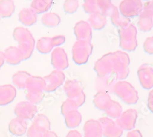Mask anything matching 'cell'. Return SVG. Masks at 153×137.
I'll use <instances>...</instances> for the list:
<instances>
[{
  "instance_id": "cell-1",
  "label": "cell",
  "mask_w": 153,
  "mask_h": 137,
  "mask_svg": "<svg viewBox=\"0 0 153 137\" xmlns=\"http://www.w3.org/2000/svg\"><path fill=\"white\" fill-rule=\"evenodd\" d=\"M13 37L19 43L18 47L22 51L23 59L29 58L34 49L35 40L30 31L23 27H17L14 29Z\"/></svg>"
},
{
  "instance_id": "cell-2",
  "label": "cell",
  "mask_w": 153,
  "mask_h": 137,
  "mask_svg": "<svg viewBox=\"0 0 153 137\" xmlns=\"http://www.w3.org/2000/svg\"><path fill=\"white\" fill-rule=\"evenodd\" d=\"M120 46L124 51L132 52L135 51L138 46L137 39V30L131 22L126 25L119 28Z\"/></svg>"
},
{
  "instance_id": "cell-3",
  "label": "cell",
  "mask_w": 153,
  "mask_h": 137,
  "mask_svg": "<svg viewBox=\"0 0 153 137\" xmlns=\"http://www.w3.org/2000/svg\"><path fill=\"white\" fill-rule=\"evenodd\" d=\"M113 92L127 105H134L138 100V94L129 82L121 81L114 85Z\"/></svg>"
},
{
  "instance_id": "cell-4",
  "label": "cell",
  "mask_w": 153,
  "mask_h": 137,
  "mask_svg": "<svg viewBox=\"0 0 153 137\" xmlns=\"http://www.w3.org/2000/svg\"><path fill=\"white\" fill-rule=\"evenodd\" d=\"M117 61L116 52H109L98 59L94 64V70L99 77H102L113 74Z\"/></svg>"
},
{
  "instance_id": "cell-5",
  "label": "cell",
  "mask_w": 153,
  "mask_h": 137,
  "mask_svg": "<svg viewBox=\"0 0 153 137\" xmlns=\"http://www.w3.org/2000/svg\"><path fill=\"white\" fill-rule=\"evenodd\" d=\"M93 46L91 42L76 41L72 47V59L77 65L85 64L91 55Z\"/></svg>"
},
{
  "instance_id": "cell-6",
  "label": "cell",
  "mask_w": 153,
  "mask_h": 137,
  "mask_svg": "<svg viewBox=\"0 0 153 137\" xmlns=\"http://www.w3.org/2000/svg\"><path fill=\"white\" fill-rule=\"evenodd\" d=\"M64 91L68 98L74 101L79 108L85 103L86 95L79 81L76 80H68L64 85Z\"/></svg>"
},
{
  "instance_id": "cell-7",
  "label": "cell",
  "mask_w": 153,
  "mask_h": 137,
  "mask_svg": "<svg viewBox=\"0 0 153 137\" xmlns=\"http://www.w3.org/2000/svg\"><path fill=\"white\" fill-rule=\"evenodd\" d=\"M117 62L114 68L113 74L117 79H124L128 76L129 74V65L130 58L126 52L123 51H116Z\"/></svg>"
},
{
  "instance_id": "cell-8",
  "label": "cell",
  "mask_w": 153,
  "mask_h": 137,
  "mask_svg": "<svg viewBox=\"0 0 153 137\" xmlns=\"http://www.w3.org/2000/svg\"><path fill=\"white\" fill-rule=\"evenodd\" d=\"M119 9L124 17H133L142 13L143 5L140 0H125L120 4Z\"/></svg>"
},
{
  "instance_id": "cell-9",
  "label": "cell",
  "mask_w": 153,
  "mask_h": 137,
  "mask_svg": "<svg viewBox=\"0 0 153 137\" xmlns=\"http://www.w3.org/2000/svg\"><path fill=\"white\" fill-rule=\"evenodd\" d=\"M137 118V111L130 108L123 111L117 119L116 122L123 130L131 131L135 127Z\"/></svg>"
},
{
  "instance_id": "cell-10",
  "label": "cell",
  "mask_w": 153,
  "mask_h": 137,
  "mask_svg": "<svg viewBox=\"0 0 153 137\" xmlns=\"http://www.w3.org/2000/svg\"><path fill=\"white\" fill-rule=\"evenodd\" d=\"M99 122L102 127L103 136L105 137H121L123 130L118 125L115 121H113L108 117H102L99 119Z\"/></svg>"
},
{
  "instance_id": "cell-11",
  "label": "cell",
  "mask_w": 153,
  "mask_h": 137,
  "mask_svg": "<svg viewBox=\"0 0 153 137\" xmlns=\"http://www.w3.org/2000/svg\"><path fill=\"white\" fill-rule=\"evenodd\" d=\"M44 78L45 81V88L44 91L52 92L63 84L65 80V74L62 71L56 70Z\"/></svg>"
},
{
  "instance_id": "cell-12",
  "label": "cell",
  "mask_w": 153,
  "mask_h": 137,
  "mask_svg": "<svg viewBox=\"0 0 153 137\" xmlns=\"http://www.w3.org/2000/svg\"><path fill=\"white\" fill-rule=\"evenodd\" d=\"M14 113L17 118L24 120H30L34 118L37 113V106L28 101L18 103L14 108Z\"/></svg>"
},
{
  "instance_id": "cell-13",
  "label": "cell",
  "mask_w": 153,
  "mask_h": 137,
  "mask_svg": "<svg viewBox=\"0 0 153 137\" xmlns=\"http://www.w3.org/2000/svg\"><path fill=\"white\" fill-rule=\"evenodd\" d=\"M51 63L56 70L61 71L68 68L69 60L65 49L61 47L54 49L51 55Z\"/></svg>"
},
{
  "instance_id": "cell-14",
  "label": "cell",
  "mask_w": 153,
  "mask_h": 137,
  "mask_svg": "<svg viewBox=\"0 0 153 137\" xmlns=\"http://www.w3.org/2000/svg\"><path fill=\"white\" fill-rule=\"evenodd\" d=\"M137 75L140 84L145 89L153 88V68L148 64H144L137 71Z\"/></svg>"
},
{
  "instance_id": "cell-15",
  "label": "cell",
  "mask_w": 153,
  "mask_h": 137,
  "mask_svg": "<svg viewBox=\"0 0 153 137\" xmlns=\"http://www.w3.org/2000/svg\"><path fill=\"white\" fill-rule=\"evenodd\" d=\"M77 41L91 42L92 40V28L88 22L81 20L75 24L74 28Z\"/></svg>"
},
{
  "instance_id": "cell-16",
  "label": "cell",
  "mask_w": 153,
  "mask_h": 137,
  "mask_svg": "<svg viewBox=\"0 0 153 137\" xmlns=\"http://www.w3.org/2000/svg\"><path fill=\"white\" fill-rule=\"evenodd\" d=\"M83 137H103V130L98 120L89 119L84 124Z\"/></svg>"
},
{
  "instance_id": "cell-17",
  "label": "cell",
  "mask_w": 153,
  "mask_h": 137,
  "mask_svg": "<svg viewBox=\"0 0 153 137\" xmlns=\"http://www.w3.org/2000/svg\"><path fill=\"white\" fill-rule=\"evenodd\" d=\"M17 91L11 84L0 85V106H5L14 100Z\"/></svg>"
},
{
  "instance_id": "cell-18",
  "label": "cell",
  "mask_w": 153,
  "mask_h": 137,
  "mask_svg": "<svg viewBox=\"0 0 153 137\" xmlns=\"http://www.w3.org/2000/svg\"><path fill=\"white\" fill-rule=\"evenodd\" d=\"M116 77L114 74L110 75L99 77L97 79L96 85L98 92H104L108 94L113 92V89L116 81Z\"/></svg>"
},
{
  "instance_id": "cell-19",
  "label": "cell",
  "mask_w": 153,
  "mask_h": 137,
  "mask_svg": "<svg viewBox=\"0 0 153 137\" xmlns=\"http://www.w3.org/2000/svg\"><path fill=\"white\" fill-rule=\"evenodd\" d=\"M98 6L100 8V12L104 16L115 19L120 16L118 7L114 6L109 0H99L97 1Z\"/></svg>"
},
{
  "instance_id": "cell-20",
  "label": "cell",
  "mask_w": 153,
  "mask_h": 137,
  "mask_svg": "<svg viewBox=\"0 0 153 137\" xmlns=\"http://www.w3.org/2000/svg\"><path fill=\"white\" fill-rule=\"evenodd\" d=\"M5 61L10 65H18L23 59V55L20 49L16 46H10L4 51Z\"/></svg>"
},
{
  "instance_id": "cell-21",
  "label": "cell",
  "mask_w": 153,
  "mask_h": 137,
  "mask_svg": "<svg viewBox=\"0 0 153 137\" xmlns=\"http://www.w3.org/2000/svg\"><path fill=\"white\" fill-rule=\"evenodd\" d=\"M28 124L27 121L20 118L12 119L9 124V132L15 136H22L27 132Z\"/></svg>"
},
{
  "instance_id": "cell-22",
  "label": "cell",
  "mask_w": 153,
  "mask_h": 137,
  "mask_svg": "<svg viewBox=\"0 0 153 137\" xmlns=\"http://www.w3.org/2000/svg\"><path fill=\"white\" fill-rule=\"evenodd\" d=\"M112 100L109 94L104 92H97L93 98V103L96 108L105 111Z\"/></svg>"
},
{
  "instance_id": "cell-23",
  "label": "cell",
  "mask_w": 153,
  "mask_h": 137,
  "mask_svg": "<svg viewBox=\"0 0 153 137\" xmlns=\"http://www.w3.org/2000/svg\"><path fill=\"white\" fill-rule=\"evenodd\" d=\"M19 19L24 25L31 26L36 23L37 16L31 8H24L20 12Z\"/></svg>"
},
{
  "instance_id": "cell-24",
  "label": "cell",
  "mask_w": 153,
  "mask_h": 137,
  "mask_svg": "<svg viewBox=\"0 0 153 137\" xmlns=\"http://www.w3.org/2000/svg\"><path fill=\"white\" fill-rule=\"evenodd\" d=\"M45 88V81L44 78L40 76H31L27 81V91L44 92Z\"/></svg>"
},
{
  "instance_id": "cell-25",
  "label": "cell",
  "mask_w": 153,
  "mask_h": 137,
  "mask_svg": "<svg viewBox=\"0 0 153 137\" xmlns=\"http://www.w3.org/2000/svg\"><path fill=\"white\" fill-rule=\"evenodd\" d=\"M88 22L94 30H100L105 27L107 20L106 17L101 12H97V13L90 14L88 18Z\"/></svg>"
},
{
  "instance_id": "cell-26",
  "label": "cell",
  "mask_w": 153,
  "mask_h": 137,
  "mask_svg": "<svg viewBox=\"0 0 153 137\" xmlns=\"http://www.w3.org/2000/svg\"><path fill=\"white\" fill-rule=\"evenodd\" d=\"M32 125L40 132L44 133L50 130V122L48 118L43 114H38L34 119Z\"/></svg>"
},
{
  "instance_id": "cell-27",
  "label": "cell",
  "mask_w": 153,
  "mask_h": 137,
  "mask_svg": "<svg viewBox=\"0 0 153 137\" xmlns=\"http://www.w3.org/2000/svg\"><path fill=\"white\" fill-rule=\"evenodd\" d=\"M82 115L78 110L69 112L65 116V121L68 128L73 129L77 127L82 122Z\"/></svg>"
},
{
  "instance_id": "cell-28",
  "label": "cell",
  "mask_w": 153,
  "mask_h": 137,
  "mask_svg": "<svg viewBox=\"0 0 153 137\" xmlns=\"http://www.w3.org/2000/svg\"><path fill=\"white\" fill-rule=\"evenodd\" d=\"M137 25L141 31L145 32L149 31L153 27V19L146 12L142 11L139 15Z\"/></svg>"
},
{
  "instance_id": "cell-29",
  "label": "cell",
  "mask_w": 153,
  "mask_h": 137,
  "mask_svg": "<svg viewBox=\"0 0 153 137\" xmlns=\"http://www.w3.org/2000/svg\"><path fill=\"white\" fill-rule=\"evenodd\" d=\"M31 76V75L28 72L20 71L14 74L12 76V82L19 89H26L27 81Z\"/></svg>"
},
{
  "instance_id": "cell-30",
  "label": "cell",
  "mask_w": 153,
  "mask_h": 137,
  "mask_svg": "<svg viewBox=\"0 0 153 137\" xmlns=\"http://www.w3.org/2000/svg\"><path fill=\"white\" fill-rule=\"evenodd\" d=\"M53 4V1L51 0H35L33 1L31 4V9L35 13L41 14L47 11Z\"/></svg>"
},
{
  "instance_id": "cell-31",
  "label": "cell",
  "mask_w": 153,
  "mask_h": 137,
  "mask_svg": "<svg viewBox=\"0 0 153 137\" xmlns=\"http://www.w3.org/2000/svg\"><path fill=\"white\" fill-rule=\"evenodd\" d=\"M14 2L11 0L0 1V16L3 18L10 17L15 11Z\"/></svg>"
},
{
  "instance_id": "cell-32",
  "label": "cell",
  "mask_w": 153,
  "mask_h": 137,
  "mask_svg": "<svg viewBox=\"0 0 153 137\" xmlns=\"http://www.w3.org/2000/svg\"><path fill=\"white\" fill-rule=\"evenodd\" d=\"M41 22L44 25L47 27H55L60 23V17L54 12H48L44 14L41 18Z\"/></svg>"
},
{
  "instance_id": "cell-33",
  "label": "cell",
  "mask_w": 153,
  "mask_h": 137,
  "mask_svg": "<svg viewBox=\"0 0 153 137\" xmlns=\"http://www.w3.org/2000/svg\"><path fill=\"white\" fill-rule=\"evenodd\" d=\"M36 47L37 51L41 54H47L50 53L53 48L52 39L48 37H42L37 41Z\"/></svg>"
},
{
  "instance_id": "cell-34",
  "label": "cell",
  "mask_w": 153,
  "mask_h": 137,
  "mask_svg": "<svg viewBox=\"0 0 153 137\" xmlns=\"http://www.w3.org/2000/svg\"><path fill=\"white\" fill-rule=\"evenodd\" d=\"M105 112L108 117L113 119H117L123 113V108L120 103L112 100Z\"/></svg>"
},
{
  "instance_id": "cell-35",
  "label": "cell",
  "mask_w": 153,
  "mask_h": 137,
  "mask_svg": "<svg viewBox=\"0 0 153 137\" xmlns=\"http://www.w3.org/2000/svg\"><path fill=\"white\" fill-rule=\"evenodd\" d=\"M44 92L41 91H26V98L30 103L36 105L39 103L44 98Z\"/></svg>"
},
{
  "instance_id": "cell-36",
  "label": "cell",
  "mask_w": 153,
  "mask_h": 137,
  "mask_svg": "<svg viewBox=\"0 0 153 137\" xmlns=\"http://www.w3.org/2000/svg\"><path fill=\"white\" fill-rule=\"evenodd\" d=\"M84 10L89 14H92L97 12H100V8L96 0H88L85 1L83 4Z\"/></svg>"
},
{
  "instance_id": "cell-37",
  "label": "cell",
  "mask_w": 153,
  "mask_h": 137,
  "mask_svg": "<svg viewBox=\"0 0 153 137\" xmlns=\"http://www.w3.org/2000/svg\"><path fill=\"white\" fill-rule=\"evenodd\" d=\"M78 108L79 107L75 103L74 101H73L71 99L68 98L62 103L61 105V113L63 116H65L66 115L69 113V112L77 110Z\"/></svg>"
},
{
  "instance_id": "cell-38",
  "label": "cell",
  "mask_w": 153,
  "mask_h": 137,
  "mask_svg": "<svg viewBox=\"0 0 153 137\" xmlns=\"http://www.w3.org/2000/svg\"><path fill=\"white\" fill-rule=\"evenodd\" d=\"M79 6L78 1L74 0V1H66L64 3L63 7L65 12L68 14H73L77 10Z\"/></svg>"
},
{
  "instance_id": "cell-39",
  "label": "cell",
  "mask_w": 153,
  "mask_h": 137,
  "mask_svg": "<svg viewBox=\"0 0 153 137\" xmlns=\"http://www.w3.org/2000/svg\"><path fill=\"white\" fill-rule=\"evenodd\" d=\"M143 48L146 53L153 54V36L149 37L145 41Z\"/></svg>"
},
{
  "instance_id": "cell-40",
  "label": "cell",
  "mask_w": 153,
  "mask_h": 137,
  "mask_svg": "<svg viewBox=\"0 0 153 137\" xmlns=\"http://www.w3.org/2000/svg\"><path fill=\"white\" fill-rule=\"evenodd\" d=\"M52 39V42L53 47L55 46H59L61 44H62L64 43L65 42L66 38L65 36L63 35H58L55 36L53 38H51Z\"/></svg>"
},
{
  "instance_id": "cell-41",
  "label": "cell",
  "mask_w": 153,
  "mask_h": 137,
  "mask_svg": "<svg viewBox=\"0 0 153 137\" xmlns=\"http://www.w3.org/2000/svg\"><path fill=\"white\" fill-rule=\"evenodd\" d=\"M43 134L39 131H38L33 125H31L27 131L28 137H42Z\"/></svg>"
},
{
  "instance_id": "cell-42",
  "label": "cell",
  "mask_w": 153,
  "mask_h": 137,
  "mask_svg": "<svg viewBox=\"0 0 153 137\" xmlns=\"http://www.w3.org/2000/svg\"><path fill=\"white\" fill-rule=\"evenodd\" d=\"M143 11L146 12L153 19V1L146 2L144 4Z\"/></svg>"
},
{
  "instance_id": "cell-43",
  "label": "cell",
  "mask_w": 153,
  "mask_h": 137,
  "mask_svg": "<svg viewBox=\"0 0 153 137\" xmlns=\"http://www.w3.org/2000/svg\"><path fill=\"white\" fill-rule=\"evenodd\" d=\"M148 107L149 110L153 113V89L149 92L148 95Z\"/></svg>"
},
{
  "instance_id": "cell-44",
  "label": "cell",
  "mask_w": 153,
  "mask_h": 137,
  "mask_svg": "<svg viewBox=\"0 0 153 137\" xmlns=\"http://www.w3.org/2000/svg\"><path fill=\"white\" fill-rule=\"evenodd\" d=\"M126 137H143V135L139 130H132L127 133Z\"/></svg>"
},
{
  "instance_id": "cell-45",
  "label": "cell",
  "mask_w": 153,
  "mask_h": 137,
  "mask_svg": "<svg viewBox=\"0 0 153 137\" xmlns=\"http://www.w3.org/2000/svg\"><path fill=\"white\" fill-rule=\"evenodd\" d=\"M66 137H82V136L78 130H72L69 132Z\"/></svg>"
},
{
  "instance_id": "cell-46",
  "label": "cell",
  "mask_w": 153,
  "mask_h": 137,
  "mask_svg": "<svg viewBox=\"0 0 153 137\" xmlns=\"http://www.w3.org/2000/svg\"><path fill=\"white\" fill-rule=\"evenodd\" d=\"M42 137H58V136L55 132L48 130L43 134Z\"/></svg>"
},
{
  "instance_id": "cell-47",
  "label": "cell",
  "mask_w": 153,
  "mask_h": 137,
  "mask_svg": "<svg viewBox=\"0 0 153 137\" xmlns=\"http://www.w3.org/2000/svg\"><path fill=\"white\" fill-rule=\"evenodd\" d=\"M5 62V55L4 53L2 52L1 51H0V68L3 65Z\"/></svg>"
},
{
  "instance_id": "cell-48",
  "label": "cell",
  "mask_w": 153,
  "mask_h": 137,
  "mask_svg": "<svg viewBox=\"0 0 153 137\" xmlns=\"http://www.w3.org/2000/svg\"><path fill=\"white\" fill-rule=\"evenodd\" d=\"M0 20H1V16H0Z\"/></svg>"
}]
</instances>
